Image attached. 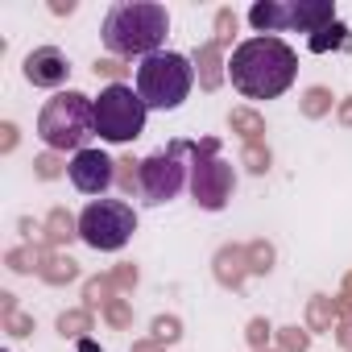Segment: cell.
Here are the masks:
<instances>
[{
    "label": "cell",
    "instance_id": "11",
    "mask_svg": "<svg viewBox=\"0 0 352 352\" xmlns=\"http://www.w3.org/2000/svg\"><path fill=\"white\" fill-rule=\"evenodd\" d=\"M212 274H216V282H220L224 290H245V278H249V253H245V245H224V249H216Z\"/></svg>",
    "mask_w": 352,
    "mask_h": 352
},
{
    "label": "cell",
    "instance_id": "28",
    "mask_svg": "<svg viewBox=\"0 0 352 352\" xmlns=\"http://www.w3.org/2000/svg\"><path fill=\"white\" fill-rule=\"evenodd\" d=\"M63 170H71V166H67V162H63V153H54V149H46V153H38V157H34V174H38L42 183H54Z\"/></svg>",
    "mask_w": 352,
    "mask_h": 352
},
{
    "label": "cell",
    "instance_id": "18",
    "mask_svg": "<svg viewBox=\"0 0 352 352\" xmlns=\"http://www.w3.org/2000/svg\"><path fill=\"white\" fill-rule=\"evenodd\" d=\"M38 278H42L46 286H67V282H75V278H79V261H75L71 253H50Z\"/></svg>",
    "mask_w": 352,
    "mask_h": 352
},
{
    "label": "cell",
    "instance_id": "29",
    "mask_svg": "<svg viewBox=\"0 0 352 352\" xmlns=\"http://www.w3.org/2000/svg\"><path fill=\"white\" fill-rule=\"evenodd\" d=\"M100 315H104V323H108V327H116V331L133 327V302H129V298H112Z\"/></svg>",
    "mask_w": 352,
    "mask_h": 352
},
{
    "label": "cell",
    "instance_id": "23",
    "mask_svg": "<svg viewBox=\"0 0 352 352\" xmlns=\"http://www.w3.org/2000/svg\"><path fill=\"white\" fill-rule=\"evenodd\" d=\"M241 166H245L249 174H265V170L274 166V153H270V145H265V141H249V145L241 149Z\"/></svg>",
    "mask_w": 352,
    "mask_h": 352
},
{
    "label": "cell",
    "instance_id": "40",
    "mask_svg": "<svg viewBox=\"0 0 352 352\" xmlns=\"http://www.w3.org/2000/svg\"><path fill=\"white\" fill-rule=\"evenodd\" d=\"M336 116H340V124H348V129H352V96H344V100H340Z\"/></svg>",
    "mask_w": 352,
    "mask_h": 352
},
{
    "label": "cell",
    "instance_id": "32",
    "mask_svg": "<svg viewBox=\"0 0 352 352\" xmlns=\"http://www.w3.org/2000/svg\"><path fill=\"white\" fill-rule=\"evenodd\" d=\"M236 25H241V17H236L232 9H220V13H216V42H220V46H232Z\"/></svg>",
    "mask_w": 352,
    "mask_h": 352
},
{
    "label": "cell",
    "instance_id": "19",
    "mask_svg": "<svg viewBox=\"0 0 352 352\" xmlns=\"http://www.w3.org/2000/svg\"><path fill=\"white\" fill-rule=\"evenodd\" d=\"M228 124H232V133L245 137V145L249 141H265V116L257 108H232L228 112Z\"/></svg>",
    "mask_w": 352,
    "mask_h": 352
},
{
    "label": "cell",
    "instance_id": "37",
    "mask_svg": "<svg viewBox=\"0 0 352 352\" xmlns=\"http://www.w3.org/2000/svg\"><path fill=\"white\" fill-rule=\"evenodd\" d=\"M336 340L352 352V319H340V323H336Z\"/></svg>",
    "mask_w": 352,
    "mask_h": 352
},
{
    "label": "cell",
    "instance_id": "2",
    "mask_svg": "<svg viewBox=\"0 0 352 352\" xmlns=\"http://www.w3.org/2000/svg\"><path fill=\"white\" fill-rule=\"evenodd\" d=\"M170 34V13L153 0H120L104 17V46L112 58H149Z\"/></svg>",
    "mask_w": 352,
    "mask_h": 352
},
{
    "label": "cell",
    "instance_id": "7",
    "mask_svg": "<svg viewBox=\"0 0 352 352\" xmlns=\"http://www.w3.org/2000/svg\"><path fill=\"white\" fill-rule=\"evenodd\" d=\"M137 232V212L124 199H91L79 212V241L96 253H116Z\"/></svg>",
    "mask_w": 352,
    "mask_h": 352
},
{
    "label": "cell",
    "instance_id": "36",
    "mask_svg": "<svg viewBox=\"0 0 352 352\" xmlns=\"http://www.w3.org/2000/svg\"><path fill=\"white\" fill-rule=\"evenodd\" d=\"M13 149H17V124L5 120L0 124V153H13Z\"/></svg>",
    "mask_w": 352,
    "mask_h": 352
},
{
    "label": "cell",
    "instance_id": "26",
    "mask_svg": "<svg viewBox=\"0 0 352 352\" xmlns=\"http://www.w3.org/2000/svg\"><path fill=\"white\" fill-rule=\"evenodd\" d=\"M149 331H153L149 340H157V344L170 348V344H179V340H183V319H179V315H157Z\"/></svg>",
    "mask_w": 352,
    "mask_h": 352
},
{
    "label": "cell",
    "instance_id": "13",
    "mask_svg": "<svg viewBox=\"0 0 352 352\" xmlns=\"http://www.w3.org/2000/svg\"><path fill=\"white\" fill-rule=\"evenodd\" d=\"M249 21L261 38H274L278 30H290V9L278 5V0H257V5L249 9Z\"/></svg>",
    "mask_w": 352,
    "mask_h": 352
},
{
    "label": "cell",
    "instance_id": "9",
    "mask_svg": "<svg viewBox=\"0 0 352 352\" xmlns=\"http://www.w3.org/2000/svg\"><path fill=\"white\" fill-rule=\"evenodd\" d=\"M71 183L83 191V195H104L112 183H116V162L104 153V149H79L71 157Z\"/></svg>",
    "mask_w": 352,
    "mask_h": 352
},
{
    "label": "cell",
    "instance_id": "35",
    "mask_svg": "<svg viewBox=\"0 0 352 352\" xmlns=\"http://www.w3.org/2000/svg\"><path fill=\"white\" fill-rule=\"evenodd\" d=\"M336 307H340L344 319H352V270L344 274V286H340V294H336Z\"/></svg>",
    "mask_w": 352,
    "mask_h": 352
},
{
    "label": "cell",
    "instance_id": "24",
    "mask_svg": "<svg viewBox=\"0 0 352 352\" xmlns=\"http://www.w3.org/2000/svg\"><path fill=\"white\" fill-rule=\"evenodd\" d=\"M245 253H249V274H270L274 261H278V249L270 241H249Z\"/></svg>",
    "mask_w": 352,
    "mask_h": 352
},
{
    "label": "cell",
    "instance_id": "43",
    "mask_svg": "<svg viewBox=\"0 0 352 352\" xmlns=\"http://www.w3.org/2000/svg\"><path fill=\"white\" fill-rule=\"evenodd\" d=\"M261 352H278V348H261Z\"/></svg>",
    "mask_w": 352,
    "mask_h": 352
},
{
    "label": "cell",
    "instance_id": "42",
    "mask_svg": "<svg viewBox=\"0 0 352 352\" xmlns=\"http://www.w3.org/2000/svg\"><path fill=\"white\" fill-rule=\"evenodd\" d=\"M79 352H100V344L96 340H79Z\"/></svg>",
    "mask_w": 352,
    "mask_h": 352
},
{
    "label": "cell",
    "instance_id": "34",
    "mask_svg": "<svg viewBox=\"0 0 352 352\" xmlns=\"http://www.w3.org/2000/svg\"><path fill=\"white\" fill-rule=\"evenodd\" d=\"M124 58H96V75H104V79H112V83H120L124 79Z\"/></svg>",
    "mask_w": 352,
    "mask_h": 352
},
{
    "label": "cell",
    "instance_id": "14",
    "mask_svg": "<svg viewBox=\"0 0 352 352\" xmlns=\"http://www.w3.org/2000/svg\"><path fill=\"white\" fill-rule=\"evenodd\" d=\"M75 236H79V220L67 208H50V216L42 220V241L50 249H58V245H71Z\"/></svg>",
    "mask_w": 352,
    "mask_h": 352
},
{
    "label": "cell",
    "instance_id": "41",
    "mask_svg": "<svg viewBox=\"0 0 352 352\" xmlns=\"http://www.w3.org/2000/svg\"><path fill=\"white\" fill-rule=\"evenodd\" d=\"M129 352H166V344H157V340H133Z\"/></svg>",
    "mask_w": 352,
    "mask_h": 352
},
{
    "label": "cell",
    "instance_id": "5",
    "mask_svg": "<svg viewBox=\"0 0 352 352\" xmlns=\"http://www.w3.org/2000/svg\"><path fill=\"white\" fill-rule=\"evenodd\" d=\"M187 153H191V195H195V204L204 212H220L232 199V187H236L232 166L220 157V141L216 137L187 141Z\"/></svg>",
    "mask_w": 352,
    "mask_h": 352
},
{
    "label": "cell",
    "instance_id": "4",
    "mask_svg": "<svg viewBox=\"0 0 352 352\" xmlns=\"http://www.w3.org/2000/svg\"><path fill=\"white\" fill-rule=\"evenodd\" d=\"M191 87H195V67L183 54L157 50V54L141 58V67H137V96L145 100V108L174 112L191 96Z\"/></svg>",
    "mask_w": 352,
    "mask_h": 352
},
{
    "label": "cell",
    "instance_id": "38",
    "mask_svg": "<svg viewBox=\"0 0 352 352\" xmlns=\"http://www.w3.org/2000/svg\"><path fill=\"white\" fill-rule=\"evenodd\" d=\"M13 311H17V294L13 290H0V319L13 315Z\"/></svg>",
    "mask_w": 352,
    "mask_h": 352
},
{
    "label": "cell",
    "instance_id": "25",
    "mask_svg": "<svg viewBox=\"0 0 352 352\" xmlns=\"http://www.w3.org/2000/svg\"><path fill=\"white\" fill-rule=\"evenodd\" d=\"M116 187H120L124 195H141V162L116 157Z\"/></svg>",
    "mask_w": 352,
    "mask_h": 352
},
{
    "label": "cell",
    "instance_id": "22",
    "mask_svg": "<svg viewBox=\"0 0 352 352\" xmlns=\"http://www.w3.org/2000/svg\"><path fill=\"white\" fill-rule=\"evenodd\" d=\"M298 112H302L307 120L327 116V112H331V91H327V87H307L302 100H298Z\"/></svg>",
    "mask_w": 352,
    "mask_h": 352
},
{
    "label": "cell",
    "instance_id": "39",
    "mask_svg": "<svg viewBox=\"0 0 352 352\" xmlns=\"http://www.w3.org/2000/svg\"><path fill=\"white\" fill-rule=\"evenodd\" d=\"M50 13L54 17H71L75 13V0H50Z\"/></svg>",
    "mask_w": 352,
    "mask_h": 352
},
{
    "label": "cell",
    "instance_id": "20",
    "mask_svg": "<svg viewBox=\"0 0 352 352\" xmlns=\"http://www.w3.org/2000/svg\"><path fill=\"white\" fill-rule=\"evenodd\" d=\"M112 298H120L116 286H112V274H96V278L83 282V307L87 311H104Z\"/></svg>",
    "mask_w": 352,
    "mask_h": 352
},
{
    "label": "cell",
    "instance_id": "10",
    "mask_svg": "<svg viewBox=\"0 0 352 352\" xmlns=\"http://www.w3.org/2000/svg\"><path fill=\"white\" fill-rule=\"evenodd\" d=\"M21 71H25V79L34 87H63L67 75H71V63H67V54L58 46H38L34 54H25Z\"/></svg>",
    "mask_w": 352,
    "mask_h": 352
},
{
    "label": "cell",
    "instance_id": "30",
    "mask_svg": "<svg viewBox=\"0 0 352 352\" xmlns=\"http://www.w3.org/2000/svg\"><path fill=\"white\" fill-rule=\"evenodd\" d=\"M245 340H249V348H253V352L270 348V340H274V327H270V319H265V315L249 319V327H245Z\"/></svg>",
    "mask_w": 352,
    "mask_h": 352
},
{
    "label": "cell",
    "instance_id": "15",
    "mask_svg": "<svg viewBox=\"0 0 352 352\" xmlns=\"http://www.w3.org/2000/svg\"><path fill=\"white\" fill-rule=\"evenodd\" d=\"M50 253H54V249H50L46 241H38V245H17V249L5 253V265H9L13 274H42V265H46Z\"/></svg>",
    "mask_w": 352,
    "mask_h": 352
},
{
    "label": "cell",
    "instance_id": "17",
    "mask_svg": "<svg viewBox=\"0 0 352 352\" xmlns=\"http://www.w3.org/2000/svg\"><path fill=\"white\" fill-rule=\"evenodd\" d=\"M307 50H311V54H327V50H352V30H348L344 21H331L327 30H319V34H311V38H307Z\"/></svg>",
    "mask_w": 352,
    "mask_h": 352
},
{
    "label": "cell",
    "instance_id": "1",
    "mask_svg": "<svg viewBox=\"0 0 352 352\" xmlns=\"http://www.w3.org/2000/svg\"><path fill=\"white\" fill-rule=\"evenodd\" d=\"M298 75V54L282 38H249L228 58V79L245 100H278Z\"/></svg>",
    "mask_w": 352,
    "mask_h": 352
},
{
    "label": "cell",
    "instance_id": "3",
    "mask_svg": "<svg viewBox=\"0 0 352 352\" xmlns=\"http://www.w3.org/2000/svg\"><path fill=\"white\" fill-rule=\"evenodd\" d=\"M91 133H96V100H87L83 91H58L54 100H46L38 116V137L46 141V149L79 153Z\"/></svg>",
    "mask_w": 352,
    "mask_h": 352
},
{
    "label": "cell",
    "instance_id": "8",
    "mask_svg": "<svg viewBox=\"0 0 352 352\" xmlns=\"http://www.w3.org/2000/svg\"><path fill=\"white\" fill-rule=\"evenodd\" d=\"M183 153H187V141H170L166 149H157V153H149L141 162V195H145V204H170L183 191V179H187Z\"/></svg>",
    "mask_w": 352,
    "mask_h": 352
},
{
    "label": "cell",
    "instance_id": "12",
    "mask_svg": "<svg viewBox=\"0 0 352 352\" xmlns=\"http://www.w3.org/2000/svg\"><path fill=\"white\" fill-rule=\"evenodd\" d=\"M195 75H199V87H204V91H216V87L224 83L228 63H224V46H220L216 38L195 50Z\"/></svg>",
    "mask_w": 352,
    "mask_h": 352
},
{
    "label": "cell",
    "instance_id": "31",
    "mask_svg": "<svg viewBox=\"0 0 352 352\" xmlns=\"http://www.w3.org/2000/svg\"><path fill=\"white\" fill-rule=\"evenodd\" d=\"M108 274H112L116 294H133V290H137V282H141V270H137L133 261H124V265H116V270H108Z\"/></svg>",
    "mask_w": 352,
    "mask_h": 352
},
{
    "label": "cell",
    "instance_id": "6",
    "mask_svg": "<svg viewBox=\"0 0 352 352\" xmlns=\"http://www.w3.org/2000/svg\"><path fill=\"white\" fill-rule=\"evenodd\" d=\"M145 100L129 87V83H108L96 100V133L112 145L137 141L145 133Z\"/></svg>",
    "mask_w": 352,
    "mask_h": 352
},
{
    "label": "cell",
    "instance_id": "33",
    "mask_svg": "<svg viewBox=\"0 0 352 352\" xmlns=\"http://www.w3.org/2000/svg\"><path fill=\"white\" fill-rule=\"evenodd\" d=\"M5 331H9V336H17V340H21V336H30V331H34V315H25V311L5 315Z\"/></svg>",
    "mask_w": 352,
    "mask_h": 352
},
{
    "label": "cell",
    "instance_id": "27",
    "mask_svg": "<svg viewBox=\"0 0 352 352\" xmlns=\"http://www.w3.org/2000/svg\"><path fill=\"white\" fill-rule=\"evenodd\" d=\"M274 336H278V352H307V348H311V331H307V327H298V323L278 327Z\"/></svg>",
    "mask_w": 352,
    "mask_h": 352
},
{
    "label": "cell",
    "instance_id": "16",
    "mask_svg": "<svg viewBox=\"0 0 352 352\" xmlns=\"http://www.w3.org/2000/svg\"><path fill=\"white\" fill-rule=\"evenodd\" d=\"M340 319H344V315H340L336 298L315 294V298L307 302V331H336V323H340Z\"/></svg>",
    "mask_w": 352,
    "mask_h": 352
},
{
    "label": "cell",
    "instance_id": "21",
    "mask_svg": "<svg viewBox=\"0 0 352 352\" xmlns=\"http://www.w3.org/2000/svg\"><path fill=\"white\" fill-rule=\"evenodd\" d=\"M87 331H91V311H87V307L58 315V336H63V340H87Z\"/></svg>",
    "mask_w": 352,
    "mask_h": 352
}]
</instances>
